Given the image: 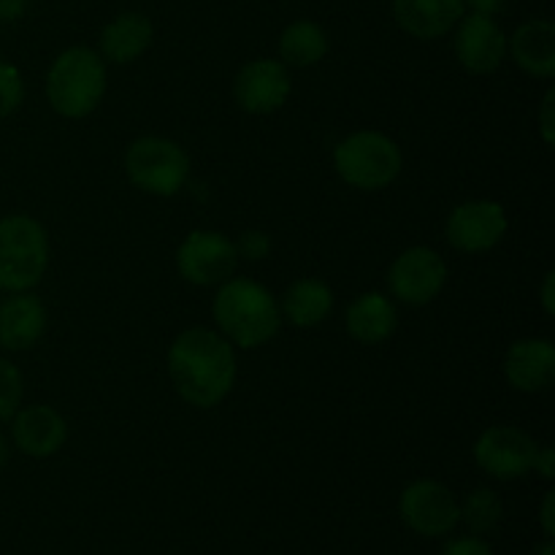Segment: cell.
I'll return each instance as SVG.
<instances>
[{
  "label": "cell",
  "instance_id": "6da1fadb",
  "mask_svg": "<svg viewBox=\"0 0 555 555\" xmlns=\"http://www.w3.org/2000/svg\"><path fill=\"white\" fill-rule=\"evenodd\" d=\"M166 369L179 399L195 410H211L236 385V350L222 334L195 325L171 341Z\"/></svg>",
  "mask_w": 555,
  "mask_h": 555
},
{
  "label": "cell",
  "instance_id": "7a4b0ae2",
  "mask_svg": "<svg viewBox=\"0 0 555 555\" xmlns=\"http://www.w3.org/2000/svg\"><path fill=\"white\" fill-rule=\"evenodd\" d=\"M211 314L220 334L242 350L269 345L282 325L280 304L269 287L247 276H231L222 282L211 301Z\"/></svg>",
  "mask_w": 555,
  "mask_h": 555
},
{
  "label": "cell",
  "instance_id": "3957f363",
  "mask_svg": "<svg viewBox=\"0 0 555 555\" xmlns=\"http://www.w3.org/2000/svg\"><path fill=\"white\" fill-rule=\"evenodd\" d=\"M106 63L90 47H70L47 74V101L65 119L90 117L106 95Z\"/></svg>",
  "mask_w": 555,
  "mask_h": 555
},
{
  "label": "cell",
  "instance_id": "277c9868",
  "mask_svg": "<svg viewBox=\"0 0 555 555\" xmlns=\"http://www.w3.org/2000/svg\"><path fill=\"white\" fill-rule=\"evenodd\" d=\"M47 228L30 215L0 217V291H33L47 274Z\"/></svg>",
  "mask_w": 555,
  "mask_h": 555
},
{
  "label": "cell",
  "instance_id": "5b68a950",
  "mask_svg": "<svg viewBox=\"0 0 555 555\" xmlns=\"http://www.w3.org/2000/svg\"><path fill=\"white\" fill-rule=\"evenodd\" d=\"M334 168L345 184L356 190H385L404 168L401 146L377 130H358L334 146Z\"/></svg>",
  "mask_w": 555,
  "mask_h": 555
},
{
  "label": "cell",
  "instance_id": "8992f818",
  "mask_svg": "<svg viewBox=\"0 0 555 555\" xmlns=\"http://www.w3.org/2000/svg\"><path fill=\"white\" fill-rule=\"evenodd\" d=\"M125 173L141 193L171 198L188 184L190 157L177 141L163 135H141L125 152Z\"/></svg>",
  "mask_w": 555,
  "mask_h": 555
},
{
  "label": "cell",
  "instance_id": "52a82bcc",
  "mask_svg": "<svg viewBox=\"0 0 555 555\" xmlns=\"http://www.w3.org/2000/svg\"><path fill=\"white\" fill-rule=\"evenodd\" d=\"M399 518L412 534L439 540L459 529L461 507L455 493L439 480H415L401 491Z\"/></svg>",
  "mask_w": 555,
  "mask_h": 555
},
{
  "label": "cell",
  "instance_id": "ba28073f",
  "mask_svg": "<svg viewBox=\"0 0 555 555\" xmlns=\"http://www.w3.org/2000/svg\"><path fill=\"white\" fill-rule=\"evenodd\" d=\"M236 244L217 231L188 233L177 249V271L195 287H220L236 274Z\"/></svg>",
  "mask_w": 555,
  "mask_h": 555
},
{
  "label": "cell",
  "instance_id": "9c48e42d",
  "mask_svg": "<svg viewBox=\"0 0 555 555\" xmlns=\"http://www.w3.org/2000/svg\"><path fill=\"white\" fill-rule=\"evenodd\" d=\"M448 285V263L431 247H410L390 263L388 287L404 307H426Z\"/></svg>",
  "mask_w": 555,
  "mask_h": 555
},
{
  "label": "cell",
  "instance_id": "30bf717a",
  "mask_svg": "<svg viewBox=\"0 0 555 555\" xmlns=\"http://www.w3.org/2000/svg\"><path fill=\"white\" fill-rule=\"evenodd\" d=\"M537 439L515 426H491L477 437L472 455L475 464L486 472L491 480L513 482L531 472L537 453Z\"/></svg>",
  "mask_w": 555,
  "mask_h": 555
},
{
  "label": "cell",
  "instance_id": "8fae6325",
  "mask_svg": "<svg viewBox=\"0 0 555 555\" xmlns=\"http://www.w3.org/2000/svg\"><path fill=\"white\" fill-rule=\"evenodd\" d=\"M507 211L496 201H464L450 211L444 238L464 255H480L496 247L507 233Z\"/></svg>",
  "mask_w": 555,
  "mask_h": 555
},
{
  "label": "cell",
  "instance_id": "7c38bea8",
  "mask_svg": "<svg viewBox=\"0 0 555 555\" xmlns=\"http://www.w3.org/2000/svg\"><path fill=\"white\" fill-rule=\"evenodd\" d=\"M293 92L291 68L280 60L258 57L242 65L233 81V98L247 114H274Z\"/></svg>",
  "mask_w": 555,
  "mask_h": 555
},
{
  "label": "cell",
  "instance_id": "4fadbf2b",
  "mask_svg": "<svg viewBox=\"0 0 555 555\" xmlns=\"http://www.w3.org/2000/svg\"><path fill=\"white\" fill-rule=\"evenodd\" d=\"M455 57L469 74H493L507 60V33L493 16L469 11L455 25Z\"/></svg>",
  "mask_w": 555,
  "mask_h": 555
},
{
  "label": "cell",
  "instance_id": "5bb4252c",
  "mask_svg": "<svg viewBox=\"0 0 555 555\" xmlns=\"http://www.w3.org/2000/svg\"><path fill=\"white\" fill-rule=\"evenodd\" d=\"M68 439V423L47 404L20 406L11 417V444L27 459H52Z\"/></svg>",
  "mask_w": 555,
  "mask_h": 555
},
{
  "label": "cell",
  "instance_id": "9a60e30c",
  "mask_svg": "<svg viewBox=\"0 0 555 555\" xmlns=\"http://www.w3.org/2000/svg\"><path fill=\"white\" fill-rule=\"evenodd\" d=\"M504 377L518 393H545L555 379V345L551 339H518L504 356Z\"/></svg>",
  "mask_w": 555,
  "mask_h": 555
},
{
  "label": "cell",
  "instance_id": "2e32d148",
  "mask_svg": "<svg viewBox=\"0 0 555 555\" xmlns=\"http://www.w3.org/2000/svg\"><path fill=\"white\" fill-rule=\"evenodd\" d=\"M47 331V307L30 291L11 293L0 301V347L9 352H25L41 341Z\"/></svg>",
  "mask_w": 555,
  "mask_h": 555
},
{
  "label": "cell",
  "instance_id": "e0dca14e",
  "mask_svg": "<svg viewBox=\"0 0 555 555\" xmlns=\"http://www.w3.org/2000/svg\"><path fill=\"white\" fill-rule=\"evenodd\" d=\"M464 14V0H393L396 25L417 41L448 36Z\"/></svg>",
  "mask_w": 555,
  "mask_h": 555
},
{
  "label": "cell",
  "instance_id": "ac0fdd59",
  "mask_svg": "<svg viewBox=\"0 0 555 555\" xmlns=\"http://www.w3.org/2000/svg\"><path fill=\"white\" fill-rule=\"evenodd\" d=\"M347 334L352 336L361 345L374 347L388 341L390 336L399 328V309L390 301L388 296H383L379 291L361 293L356 301L347 307L345 314Z\"/></svg>",
  "mask_w": 555,
  "mask_h": 555
},
{
  "label": "cell",
  "instance_id": "d6986e66",
  "mask_svg": "<svg viewBox=\"0 0 555 555\" xmlns=\"http://www.w3.org/2000/svg\"><path fill=\"white\" fill-rule=\"evenodd\" d=\"M507 54L524 74L537 79L555 76V25L551 20H529L507 38Z\"/></svg>",
  "mask_w": 555,
  "mask_h": 555
},
{
  "label": "cell",
  "instance_id": "ffe728a7",
  "mask_svg": "<svg viewBox=\"0 0 555 555\" xmlns=\"http://www.w3.org/2000/svg\"><path fill=\"white\" fill-rule=\"evenodd\" d=\"M152 36H155V27H152L150 16L141 11H122L101 30V41H98L101 52L98 54L108 63L130 65L152 47Z\"/></svg>",
  "mask_w": 555,
  "mask_h": 555
},
{
  "label": "cell",
  "instance_id": "44dd1931",
  "mask_svg": "<svg viewBox=\"0 0 555 555\" xmlns=\"http://www.w3.org/2000/svg\"><path fill=\"white\" fill-rule=\"evenodd\" d=\"M334 309V291L318 276L296 280L282 296V318L296 328H318Z\"/></svg>",
  "mask_w": 555,
  "mask_h": 555
},
{
  "label": "cell",
  "instance_id": "7402d4cb",
  "mask_svg": "<svg viewBox=\"0 0 555 555\" xmlns=\"http://www.w3.org/2000/svg\"><path fill=\"white\" fill-rule=\"evenodd\" d=\"M328 54V36L312 20H296L280 36V63L287 68H312Z\"/></svg>",
  "mask_w": 555,
  "mask_h": 555
},
{
  "label": "cell",
  "instance_id": "603a6c76",
  "mask_svg": "<svg viewBox=\"0 0 555 555\" xmlns=\"http://www.w3.org/2000/svg\"><path fill=\"white\" fill-rule=\"evenodd\" d=\"M459 507L461 524L475 537L493 534L504 520V502L493 488H475L472 493H466L464 502H459Z\"/></svg>",
  "mask_w": 555,
  "mask_h": 555
},
{
  "label": "cell",
  "instance_id": "cb8c5ba5",
  "mask_svg": "<svg viewBox=\"0 0 555 555\" xmlns=\"http://www.w3.org/2000/svg\"><path fill=\"white\" fill-rule=\"evenodd\" d=\"M22 396H25L22 372L9 358L0 356V423L14 417V412L22 406Z\"/></svg>",
  "mask_w": 555,
  "mask_h": 555
},
{
  "label": "cell",
  "instance_id": "d4e9b609",
  "mask_svg": "<svg viewBox=\"0 0 555 555\" xmlns=\"http://www.w3.org/2000/svg\"><path fill=\"white\" fill-rule=\"evenodd\" d=\"M25 101V79L20 68L0 60V119L11 117Z\"/></svg>",
  "mask_w": 555,
  "mask_h": 555
},
{
  "label": "cell",
  "instance_id": "484cf974",
  "mask_svg": "<svg viewBox=\"0 0 555 555\" xmlns=\"http://www.w3.org/2000/svg\"><path fill=\"white\" fill-rule=\"evenodd\" d=\"M233 244H236L238 260H249V263H258L271 253V238L263 231H244Z\"/></svg>",
  "mask_w": 555,
  "mask_h": 555
},
{
  "label": "cell",
  "instance_id": "4316f807",
  "mask_svg": "<svg viewBox=\"0 0 555 555\" xmlns=\"http://www.w3.org/2000/svg\"><path fill=\"white\" fill-rule=\"evenodd\" d=\"M439 555H496V553H493V547L488 545L482 537L466 534V537H455V540H450Z\"/></svg>",
  "mask_w": 555,
  "mask_h": 555
},
{
  "label": "cell",
  "instance_id": "83f0119b",
  "mask_svg": "<svg viewBox=\"0 0 555 555\" xmlns=\"http://www.w3.org/2000/svg\"><path fill=\"white\" fill-rule=\"evenodd\" d=\"M537 125H540V139L547 146L555 144V87H547L545 98L540 103V114H537Z\"/></svg>",
  "mask_w": 555,
  "mask_h": 555
},
{
  "label": "cell",
  "instance_id": "f1b7e54d",
  "mask_svg": "<svg viewBox=\"0 0 555 555\" xmlns=\"http://www.w3.org/2000/svg\"><path fill=\"white\" fill-rule=\"evenodd\" d=\"M531 472H537L542 480H553L555 477V450L551 448V444H545V448H537Z\"/></svg>",
  "mask_w": 555,
  "mask_h": 555
},
{
  "label": "cell",
  "instance_id": "f546056e",
  "mask_svg": "<svg viewBox=\"0 0 555 555\" xmlns=\"http://www.w3.org/2000/svg\"><path fill=\"white\" fill-rule=\"evenodd\" d=\"M540 526H542V534H545V540H553L555 537V491H547L545 496H542Z\"/></svg>",
  "mask_w": 555,
  "mask_h": 555
},
{
  "label": "cell",
  "instance_id": "4dcf8cb0",
  "mask_svg": "<svg viewBox=\"0 0 555 555\" xmlns=\"http://www.w3.org/2000/svg\"><path fill=\"white\" fill-rule=\"evenodd\" d=\"M540 301H542V309H545L547 318H553V314H555V271L553 269L547 271L545 280H542Z\"/></svg>",
  "mask_w": 555,
  "mask_h": 555
},
{
  "label": "cell",
  "instance_id": "1f68e13d",
  "mask_svg": "<svg viewBox=\"0 0 555 555\" xmlns=\"http://www.w3.org/2000/svg\"><path fill=\"white\" fill-rule=\"evenodd\" d=\"M507 0H464V9L472 11V14H486V16H496L499 11L504 9Z\"/></svg>",
  "mask_w": 555,
  "mask_h": 555
},
{
  "label": "cell",
  "instance_id": "d6a6232c",
  "mask_svg": "<svg viewBox=\"0 0 555 555\" xmlns=\"http://www.w3.org/2000/svg\"><path fill=\"white\" fill-rule=\"evenodd\" d=\"M27 0H0V22H14L25 14Z\"/></svg>",
  "mask_w": 555,
  "mask_h": 555
},
{
  "label": "cell",
  "instance_id": "836d02e7",
  "mask_svg": "<svg viewBox=\"0 0 555 555\" xmlns=\"http://www.w3.org/2000/svg\"><path fill=\"white\" fill-rule=\"evenodd\" d=\"M11 448H14V444H11V437H5V431H3V428H0V472H3L5 466H9Z\"/></svg>",
  "mask_w": 555,
  "mask_h": 555
},
{
  "label": "cell",
  "instance_id": "e575fe53",
  "mask_svg": "<svg viewBox=\"0 0 555 555\" xmlns=\"http://www.w3.org/2000/svg\"><path fill=\"white\" fill-rule=\"evenodd\" d=\"M529 555H555L553 540H542L540 545H534V551H531Z\"/></svg>",
  "mask_w": 555,
  "mask_h": 555
}]
</instances>
